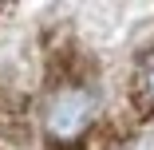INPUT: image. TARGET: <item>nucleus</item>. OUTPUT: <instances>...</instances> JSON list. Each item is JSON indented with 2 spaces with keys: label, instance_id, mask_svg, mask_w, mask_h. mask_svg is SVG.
<instances>
[{
  "label": "nucleus",
  "instance_id": "nucleus-1",
  "mask_svg": "<svg viewBox=\"0 0 154 150\" xmlns=\"http://www.w3.org/2000/svg\"><path fill=\"white\" fill-rule=\"evenodd\" d=\"M91 123H95V95L79 83H63L55 87L44 103V130L51 142H79Z\"/></svg>",
  "mask_w": 154,
  "mask_h": 150
},
{
  "label": "nucleus",
  "instance_id": "nucleus-2",
  "mask_svg": "<svg viewBox=\"0 0 154 150\" xmlns=\"http://www.w3.org/2000/svg\"><path fill=\"white\" fill-rule=\"evenodd\" d=\"M142 91H146V99L154 103V55H150V63H146V71H142Z\"/></svg>",
  "mask_w": 154,
  "mask_h": 150
}]
</instances>
